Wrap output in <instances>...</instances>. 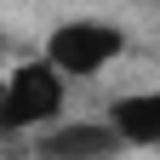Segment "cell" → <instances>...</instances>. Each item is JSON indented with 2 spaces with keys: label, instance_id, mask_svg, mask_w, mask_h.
Instances as JSON below:
<instances>
[{
  "label": "cell",
  "instance_id": "6da1fadb",
  "mask_svg": "<svg viewBox=\"0 0 160 160\" xmlns=\"http://www.w3.org/2000/svg\"><path fill=\"white\" fill-rule=\"evenodd\" d=\"M63 114V69L52 57L17 63L0 97V132H29V126H52Z\"/></svg>",
  "mask_w": 160,
  "mask_h": 160
},
{
  "label": "cell",
  "instance_id": "7a4b0ae2",
  "mask_svg": "<svg viewBox=\"0 0 160 160\" xmlns=\"http://www.w3.org/2000/svg\"><path fill=\"white\" fill-rule=\"evenodd\" d=\"M120 52H126V29H120V23H103V17H74V23L52 29V40H46V57L63 74H74V80L103 74Z\"/></svg>",
  "mask_w": 160,
  "mask_h": 160
},
{
  "label": "cell",
  "instance_id": "3957f363",
  "mask_svg": "<svg viewBox=\"0 0 160 160\" xmlns=\"http://www.w3.org/2000/svg\"><path fill=\"white\" fill-rule=\"evenodd\" d=\"M126 149V137H120L109 120H69V126H46L40 132L34 154L40 160H114Z\"/></svg>",
  "mask_w": 160,
  "mask_h": 160
},
{
  "label": "cell",
  "instance_id": "277c9868",
  "mask_svg": "<svg viewBox=\"0 0 160 160\" xmlns=\"http://www.w3.org/2000/svg\"><path fill=\"white\" fill-rule=\"evenodd\" d=\"M109 126L126 137V149H160V92H132L109 109Z\"/></svg>",
  "mask_w": 160,
  "mask_h": 160
}]
</instances>
